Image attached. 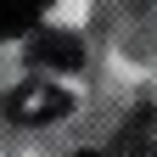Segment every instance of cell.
I'll use <instances>...</instances> for the list:
<instances>
[{
  "mask_svg": "<svg viewBox=\"0 0 157 157\" xmlns=\"http://www.w3.org/2000/svg\"><path fill=\"white\" fill-rule=\"evenodd\" d=\"M39 6H51V0H39Z\"/></svg>",
  "mask_w": 157,
  "mask_h": 157,
  "instance_id": "cell-6",
  "label": "cell"
},
{
  "mask_svg": "<svg viewBox=\"0 0 157 157\" xmlns=\"http://www.w3.org/2000/svg\"><path fill=\"white\" fill-rule=\"evenodd\" d=\"M67 112H73V95L62 84L28 78V84H17L6 95V118H11V124H51V118H67Z\"/></svg>",
  "mask_w": 157,
  "mask_h": 157,
  "instance_id": "cell-1",
  "label": "cell"
},
{
  "mask_svg": "<svg viewBox=\"0 0 157 157\" xmlns=\"http://www.w3.org/2000/svg\"><path fill=\"white\" fill-rule=\"evenodd\" d=\"M39 11H45L39 0H0V39H17V34H28Z\"/></svg>",
  "mask_w": 157,
  "mask_h": 157,
  "instance_id": "cell-4",
  "label": "cell"
},
{
  "mask_svg": "<svg viewBox=\"0 0 157 157\" xmlns=\"http://www.w3.org/2000/svg\"><path fill=\"white\" fill-rule=\"evenodd\" d=\"M118 157H157V112L129 118L124 140H118Z\"/></svg>",
  "mask_w": 157,
  "mask_h": 157,
  "instance_id": "cell-3",
  "label": "cell"
},
{
  "mask_svg": "<svg viewBox=\"0 0 157 157\" xmlns=\"http://www.w3.org/2000/svg\"><path fill=\"white\" fill-rule=\"evenodd\" d=\"M28 62H34V67H78V62H84V51H78L73 34L39 28V34L28 39Z\"/></svg>",
  "mask_w": 157,
  "mask_h": 157,
  "instance_id": "cell-2",
  "label": "cell"
},
{
  "mask_svg": "<svg viewBox=\"0 0 157 157\" xmlns=\"http://www.w3.org/2000/svg\"><path fill=\"white\" fill-rule=\"evenodd\" d=\"M78 157H118V151H78Z\"/></svg>",
  "mask_w": 157,
  "mask_h": 157,
  "instance_id": "cell-5",
  "label": "cell"
}]
</instances>
